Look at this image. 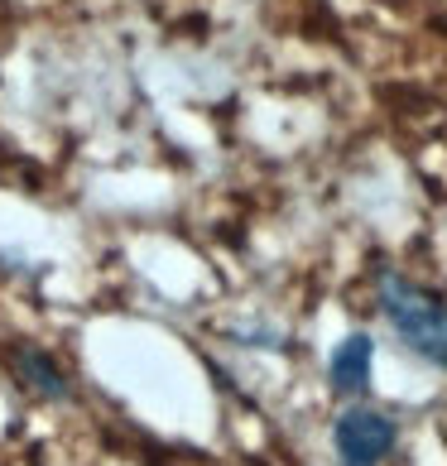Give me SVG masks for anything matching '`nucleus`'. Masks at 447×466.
Masks as SVG:
<instances>
[{
  "mask_svg": "<svg viewBox=\"0 0 447 466\" xmlns=\"http://www.w3.org/2000/svg\"><path fill=\"white\" fill-rule=\"evenodd\" d=\"M381 303H385V318L394 322V332L419 356L447 370V303L438 293L409 284L400 274H381Z\"/></svg>",
  "mask_w": 447,
  "mask_h": 466,
  "instance_id": "f257e3e1",
  "label": "nucleus"
},
{
  "mask_svg": "<svg viewBox=\"0 0 447 466\" xmlns=\"http://www.w3.org/2000/svg\"><path fill=\"white\" fill-rule=\"evenodd\" d=\"M390 447H394V423L385 413L351 409L337 419V452L347 466H375L381 457H390Z\"/></svg>",
  "mask_w": 447,
  "mask_h": 466,
  "instance_id": "f03ea898",
  "label": "nucleus"
},
{
  "mask_svg": "<svg viewBox=\"0 0 447 466\" xmlns=\"http://www.w3.org/2000/svg\"><path fill=\"white\" fill-rule=\"evenodd\" d=\"M371 360H375V347L366 332H351L341 347L332 351V390L337 394H361L371 385Z\"/></svg>",
  "mask_w": 447,
  "mask_h": 466,
  "instance_id": "7ed1b4c3",
  "label": "nucleus"
},
{
  "mask_svg": "<svg viewBox=\"0 0 447 466\" xmlns=\"http://www.w3.org/2000/svg\"><path fill=\"white\" fill-rule=\"evenodd\" d=\"M20 375L29 380L34 390H44V394H67V385H63V375H58V366L48 360L44 351H20Z\"/></svg>",
  "mask_w": 447,
  "mask_h": 466,
  "instance_id": "20e7f679",
  "label": "nucleus"
}]
</instances>
